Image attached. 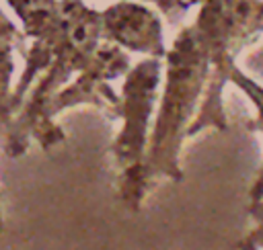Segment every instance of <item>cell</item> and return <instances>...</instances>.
Masks as SVG:
<instances>
[{
	"mask_svg": "<svg viewBox=\"0 0 263 250\" xmlns=\"http://www.w3.org/2000/svg\"><path fill=\"white\" fill-rule=\"evenodd\" d=\"M232 80L236 82V84H240L245 90H247V94L257 102V107H259V119H257V123H255V127L259 129V131H263V90L255 84V82H251L247 76H242L238 70L232 74ZM251 197H253V201H261V197H263V170H261V176H259V180L253 184V191H251Z\"/></svg>",
	"mask_w": 263,
	"mask_h": 250,
	"instance_id": "6da1fadb",
	"label": "cell"
},
{
	"mask_svg": "<svg viewBox=\"0 0 263 250\" xmlns=\"http://www.w3.org/2000/svg\"><path fill=\"white\" fill-rule=\"evenodd\" d=\"M251 215L255 219V227L247 234V238L238 244L240 250H263V203L253 201Z\"/></svg>",
	"mask_w": 263,
	"mask_h": 250,
	"instance_id": "7a4b0ae2",
	"label": "cell"
}]
</instances>
